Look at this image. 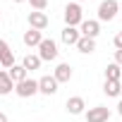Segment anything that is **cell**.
I'll use <instances>...</instances> for the list:
<instances>
[{
  "mask_svg": "<svg viewBox=\"0 0 122 122\" xmlns=\"http://www.w3.org/2000/svg\"><path fill=\"white\" fill-rule=\"evenodd\" d=\"M120 15H122V3H120Z\"/></svg>",
  "mask_w": 122,
  "mask_h": 122,
  "instance_id": "484cf974",
  "label": "cell"
},
{
  "mask_svg": "<svg viewBox=\"0 0 122 122\" xmlns=\"http://www.w3.org/2000/svg\"><path fill=\"white\" fill-rule=\"evenodd\" d=\"M115 62L122 67V50H115Z\"/></svg>",
  "mask_w": 122,
  "mask_h": 122,
  "instance_id": "7402d4cb",
  "label": "cell"
},
{
  "mask_svg": "<svg viewBox=\"0 0 122 122\" xmlns=\"http://www.w3.org/2000/svg\"><path fill=\"white\" fill-rule=\"evenodd\" d=\"M74 3H81V0H74Z\"/></svg>",
  "mask_w": 122,
  "mask_h": 122,
  "instance_id": "83f0119b",
  "label": "cell"
},
{
  "mask_svg": "<svg viewBox=\"0 0 122 122\" xmlns=\"http://www.w3.org/2000/svg\"><path fill=\"white\" fill-rule=\"evenodd\" d=\"M105 81H122V67L117 62H110L105 67Z\"/></svg>",
  "mask_w": 122,
  "mask_h": 122,
  "instance_id": "2e32d148",
  "label": "cell"
},
{
  "mask_svg": "<svg viewBox=\"0 0 122 122\" xmlns=\"http://www.w3.org/2000/svg\"><path fill=\"white\" fill-rule=\"evenodd\" d=\"M7 72H10V77H12L15 86H17L19 81L29 79V72H26V67H24V65H15V67H12V70H7Z\"/></svg>",
  "mask_w": 122,
  "mask_h": 122,
  "instance_id": "ac0fdd59",
  "label": "cell"
},
{
  "mask_svg": "<svg viewBox=\"0 0 122 122\" xmlns=\"http://www.w3.org/2000/svg\"><path fill=\"white\" fill-rule=\"evenodd\" d=\"M110 108H105V105H93V108H89L86 112H84V117H86V122H108L110 120Z\"/></svg>",
  "mask_w": 122,
  "mask_h": 122,
  "instance_id": "5b68a950",
  "label": "cell"
},
{
  "mask_svg": "<svg viewBox=\"0 0 122 122\" xmlns=\"http://www.w3.org/2000/svg\"><path fill=\"white\" fill-rule=\"evenodd\" d=\"M57 86H60V81L53 74H46V77L38 79V93H43V96H55L57 93Z\"/></svg>",
  "mask_w": 122,
  "mask_h": 122,
  "instance_id": "8992f818",
  "label": "cell"
},
{
  "mask_svg": "<svg viewBox=\"0 0 122 122\" xmlns=\"http://www.w3.org/2000/svg\"><path fill=\"white\" fill-rule=\"evenodd\" d=\"M60 38H62V43H65V46H77V43H79V38H81V31H79L77 26H65V29H62V34H60Z\"/></svg>",
  "mask_w": 122,
  "mask_h": 122,
  "instance_id": "30bf717a",
  "label": "cell"
},
{
  "mask_svg": "<svg viewBox=\"0 0 122 122\" xmlns=\"http://www.w3.org/2000/svg\"><path fill=\"white\" fill-rule=\"evenodd\" d=\"M0 19H3V10H0Z\"/></svg>",
  "mask_w": 122,
  "mask_h": 122,
  "instance_id": "4316f807",
  "label": "cell"
},
{
  "mask_svg": "<svg viewBox=\"0 0 122 122\" xmlns=\"http://www.w3.org/2000/svg\"><path fill=\"white\" fill-rule=\"evenodd\" d=\"M65 108H67L70 115H84L86 112V103H84L81 96H70L67 103H65Z\"/></svg>",
  "mask_w": 122,
  "mask_h": 122,
  "instance_id": "ba28073f",
  "label": "cell"
},
{
  "mask_svg": "<svg viewBox=\"0 0 122 122\" xmlns=\"http://www.w3.org/2000/svg\"><path fill=\"white\" fill-rule=\"evenodd\" d=\"M112 43H115V48H117V50H122V31H117V34H115Z\"/></svg>",
  "mask_w": 122,
  "mask_h": 122,
  "instance_id": "ffe728a7",
  "label": "cell"
},
{
  "mask_svg": "<svg viewBox=\"0 0 122 122\" xmlns=\"http://www.w3.org/2000/svg\"><path fill=\"white\" fill-rule=\"evenodd\" d=\"M12 3H26V0H12Z\"/></svg>",
  "mask_w": 122,
  "mask_h": 122,
  "instance_id": "d4e9b609",
  "label": "cell"
},
{
  "mask_svg": "<svg viewBox=\"0 0 122 122\" xmlns=\"http://www.w3.org/2000/svg\"><path fill=\"white\" fill-rule=\"evenodd\" d=\"M120 15V3L117 0H103L98 5V22H112Z\"/></svg>",
  "mask_w": 122,
  "mask_h": 122,
  "instance_id": "7a4b0ae2",
  "label": "cell"
},
{
  "mask_svg": "<svg viewBox=\"0 0 122 122\" xmlns=\"http://www.w3.org/2000/svg\"><path fill=\"white\" fill-rule=\"evenodd\" d=\"M53 77H55V79H57L60 84H67V81L72 79V65H67V62H60V65L55 67Z\"/></svg>",
  "mask_w": 122,
  "mask_h": 122,
  "instance_id": "7c38bea8",
  "label": "cell"
},
{
  "mask_svg": "<svg viewBox=\"0 0 122 122\" xmlns=\"http://www.w3.org/2000/svg\"><path fill=\"white\" fill-rule=\"evenodd\" d=\"M22 65L26 67V72H36V70H41V65H43V60L38 57V55H24V60H22Z\"/></svg>",
  "mask_w": 122,
  "mask_h": 122,
  "instance_id": "e0dca14e",
  "label": "cell"
},
{
  "mask_svg": "<svg viewBox=\"0 0 122 122\" xmlns=\"http://www.w3.org/2000/svg\"><path fill=\"white\" fill-rule=\"evenodd\" d=\"M79 53H84V55H91L93 50H96V38H86V36H81L79 38V43L74 46Z\"/></svg>",
  "mask_w": 122,
  "mask_h": 122,
  "instance_id": "9a60e30c",
  "label": "cell"
},
{
  "mask_svg": "<svg viewBox=\"0 0 122 122\" xmlns=\"http://www.w3.org/2000/svg\"><path fill=\"white\" fill-rule=\"evenodd\" d=\"M57 43L53 38H43L41 46H38V57L43 60V62H53V60H57Z\"/></svg>",
  "mask_w": 122,
  "mask_h": 122,
  "instance_id": "3957f363",
  "label": "cell"
},
{
  "mask_svg": "<svg viewBox=\"0 0 122 122\" xmlns=\"http://www.w3.org/2000/svg\"><path fill=\"white\" fill-rule=\"evenodd\" d=\"M84 22V10L79 3H67L65 7V26H81Z\"/></svg>",
  "mask_w": 122,
  "mask_h": 122,
  "instance_id": "6da1fadb",
  "label": "cell"
},
{
  "mask_svg": "<svg viewBox=\"0 0 122 122\" xmlns=\"http://www.w3.org/2000/svg\"><path fill=\"white\" fill-rule=\"evenodd\" d=\"M0 122H10V120H7V115H5V112H0Z\"/></svg>",
  "mask_w": 122,
  "mask_h": 122,
  "instance_id": "cb8c5ba5",
  "label": "cell"
},
{
  "mask_svg": "<svg viewBox=\"0 0 122 122\" xmlns=\"http://www.w3.org/2000/svg\"><path fill=\"white\" fill-rule=\"evenodd\" d=\"M7 50H12V48L7 46V41H3V38H0V55H5Z\"/></svg>",
  "mask_w": 122,
  "mask_h": 122,
  "instance_id": "44dd1931",
  "label": "cell"
},
{
  "mask_svg": "<svg viewBox=\"0 0 122 122\" xmlns=\"http://www.w3.org/2000/svg\"><path fill=\"white\" fill-rule=\"evenodd\" d=\"M117 115L122 117V98H120V103H117Z\"/></svg>",
  "mask_w": 122,
  "mask_h": 122,
  "instance_id": "603a6c76",
  "label": "cell"
},
{
  "mask_svg": "<svg viewBox=\"0 0 122 122\" xmlns=\"http://www.w3.org/2000/svg\"><path fill=\"white\" fill-rule=\"evenodd\" d=\"M15 93L19 96V98H31V96H36L38 93V79H24V81H19L17 86H15Z\"/></svg>",
  "mask_w": 122,
  "mask_h": 122,
  "instance_id": "277c9868",
  "label": "cell"
},
{
  "mask_svg": "<svg viewBox=\"0 0 122 122\" xmlns=\"http://www.w3.org/2000/svg\"><path fill=\"white\" fill-rule=\"evenodd\" d=\"M79 31H81V36H86V38H96V36L101 34V22H98V19H84L81 26H79Z\"/></svg>",
  "mask_w": 122,
  "mask_h": 122,
  "instance_id": "52a82bcc",
  "label": "cell"
},
{
  "mask_svg": "<svg viewBox=\"0 0 122 122\" xmlns=\"http://www.w3.org/2000/svg\"><path fill=\"white\" fill-rule=\"evenodd\" d=\"M12 91H15V81H12L10 72L7 70H0V96H7Z\"/></svg>",
  "mask_w": 122,
  "mask_h": 122,
  "instance_id": "4fadbf2b",
  "label": "cell"
},
{
  "mask_svg": "<svg viewBox=\"0 0 122 122\" xmlns=\"http://www.w3.org/2000/svg\"><path fill=\"white\" fill-rule=\"evenodd\" d=\"M26 3H29L34 10H38V12H43V10L48 7V0H26Z\"/></svg>",
  "mask_w": 122,
  "mask_h": 122,
  "instance_id": "d6986e66",
  "label": "cell"
},
{
  "mask_svg": "<svg viewBox=\"0 0 122 122\" xmlns=\"http://www.w3.org/2000/svg\"><path fill=\"white\" fill-rule=\"evenodd\" d=\"M29 26L31 29H38V31H43L46 26H48V15L46 12H38V10H34V12H29Z\"/></svg>",
  "mask_w": 122,
  "mask_h": 122,
  "instance_id": "9c48e42d",
  "label": "cell"
},
{
  "mask_svg": "<svg viewBox=\"0 0 122 122\" xmlns=\"http://www.w3.org/2000/svg\"><path fill=\"white\" fill-rule=\"evenodd\" d=\"M103 93L108 98H122V81H105L103 84Z\"/></svg>",
  "mask_w": 122,
  "mask_h": 122,
  "instance_id": "5bb4252c",
  "label": "cell"
},
{
  "mask_svg": "<svg viewBox=\"0 0 122 122\" xmlns=\"http://www.w3.org/2000/svg\"><path fill=\"white\" fill-rule=\"evenodd\" d=\"M22 41H24V46H26V48H38V46H41V41H43V34H41L38 29H31V26H29V31H24Z\"/></svg>",
  "mask_w": 122,
  "mask_h": 122,
  "instance_id": "8fae6325",
  "label": "cell"
}]
</instances>
